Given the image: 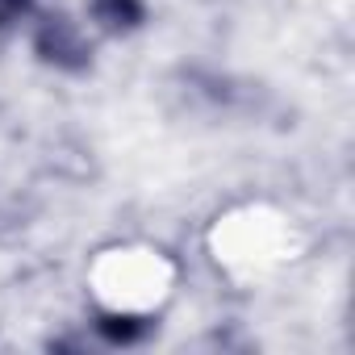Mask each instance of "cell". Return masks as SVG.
<instances>
[{
    "instance_id": "6da1fadb",
    "label": "cell",
    "mask_w": 355,
    "mask_h": 355,
    "mask_svg": "<svg viewBox=\"0 0 355 355\" xmlns=\"http://www.w3.org/2000/svg\"><path fill=\"white\" fill-rule=\"evenodd\" d=\"M21 34H26L30 59L42 71L63 76V80H84L96 71L101 38L84 26L80 13L59 9V5H38V13L30 17V26Z\"/></svg>"
},
{
    "instance_id": "7a4b0ae2",
    "label": "cell",
    "mask_w": 355,
    "mask_h": 355,
    "mask_svg": "<svg viewBox=\"0 0 355 355\" xmlns=\"http://www.w3.org/2000/svg\"><path fill=\"white\" fill-rule=\"evenodd\" d=\"M159 326L163 318L146 305H92L84 334L105 351H134V347H146L159 334Z\"/></svg>"
},
{
    "instance_id": "3957f363",
    "label": "cell",
    "mask_w": 355,
    "mask_h": 355,
    "mask_svg": "<svg viewBox=\"0 0 355 355\" xmlns=\"http://www.w3.org/2000/svg\"><path fill=\"white\" fill-rule=\"evenodd\" d=\"M80 17L101 42H130L150 30V0H80Z\"/></svg>"
},
{
    "instance_id": "277c9868",
    "label": "cell",
    "mask_w": 355,
    "mask_h": 355,
    "mask_svg": "<svg viewBox=\"0 0 355 355\" xmlns=\"http://www.w3.org/2000/svg\"><path fill=\"white\" fill-rule=\"evenodd\" d=\"M38 5L42 0H0V42L17 38L30 26V17L38 13Z\"/></svg>"
}]
</instances>
